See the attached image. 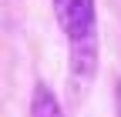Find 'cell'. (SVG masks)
I'll use <instances>...</instances> for the list:
<instances>
[{
	"mask_svg": "<svg viewBox=\"0 0 121 117\" xmlns=\"http://www.w3.org/2000/svg\"><path fill=\"white\" fill-rule=\"evenodd\" d=\"M54 17L67 40V74L71 87L81 90L98 70V7L94 0H51Z\"/></svg>",
	"mask_w": 121,
	"mask_h": 117,
	"instance_id": "cell-1",
	"label": "cell"
},
{
	"mask_svg": "<svg viewBox=\"0 0 121 117\" xmlns=\"http://www.w3.org/2000/svg\"><path fill=\"white\" fill-rule=\"evenodd\" d=\"M30 117H64L57 97L47 84H37L34 87V97H30Z\"/></svg>",
	"mask_w": 121,
	"mask_h": 117,
	"instance_id": "cell-2",
	"label": "cell"
}]
</instances>
